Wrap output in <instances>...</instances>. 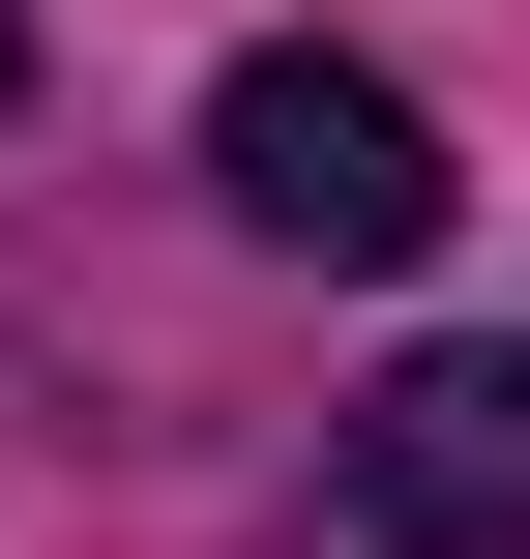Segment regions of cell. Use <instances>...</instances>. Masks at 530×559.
<instances>
[{"mask_svg": "<svg viewBox=\"0 0 530 559\" xmlns=\"http://www.w3.org/2000/svg\"><path fill=\"white\" fill-rule=\"evenodd\" d=\"M207 177H236V236H295V265H413V236H443V118H413L384 59H325V29H266V59L207 88Z\"/></svg>", "mask_w": 530, "mask_h": 559, "instance_id": "1", "label": "cell"}, {"mask_svg": "<svg viewBox=\"0 0 530 559\" xmlns=\"http://www.w3.org/2000/svg\"><path fill=\"white\" fill-rule=\"evenodd\" d=\"M354 531L384 559H530V354H384L354 383Z\"/></svg>", "mask_w": 530, "mask_h": 559, "instance_id": "2", "label": "cell"}, {"mask_svg": "<svg viewBox=\"0 0 530 559\" xmlns=\"http://www.w3.org/2000/svg\"><path fill=\"white\" fill-rule=\"evenodd\" d=\"M0 88H30V0H0Z\"/></svg>", "mask_w": 530, "mask_h": 559, "instance_id": "3", "label": "cell"}]
</instances>
